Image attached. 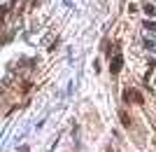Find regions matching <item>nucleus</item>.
<instances>
[{"instance_id": "nucleus-1", "label": "nucleus", "mask_w": 156, "mask_h": 152, "mask_svg": "<svg viewBox=\"0 0 156 152\" xmlns=\"http://www.w3.org/2000/svg\"><path fill=\"white\" fill-rule=\"evenodd\" d=\"M124 101H135V103H142V94L140 91H135V89H126L124 91Z\"/></svg>"}, {"instance_id": "nucleus-2", "label": "nucleus", "mask_w": 156, "mask_h": 152, "mask_svg": "<svg viewBox=\"0 0 156 152\" xmlns=\"http://www.w3.org/2000/svg\"><path fill=\"white\" fill-rule=\"evenodd\" d=\"M121 68H124V59H121V56H114V59H112V63H110V73L117 75Z\"/></svg>"}, {"instance_id": "nucleus-3", "label": "nucleus", "mask_w": 156, "mask_h": 152, "mask_svg": "<svg viewBox=\"0 0 156 152\" xmlns=\"http://www.w3.org/2000/svg\"><path fill=\"white\" fill-rule=\"evenodd\" d=\"M119 115H121V122H124V126H130V117H128V115H126L124 110H121Z\"/></svg>"}, {"instance_id": "nucleus-4", "label": "nucleus", "mask_w": 156, "mask_h": 152, "mask_svg": "<svg viewBox=\"0 0 156 152\" xmlns=\"http://www.w3.org/2000/svg\"><path fill=\"white\" fill-rule=\"evenodd\" d=\"M144 26L149 28V31H156V21H144Z\"/></svg>"}, {"instance_id": "nucleus-5", "label": "nucleus", "mask_w": 156, "mask_h": 152, "mask_svg": "<svg viewBox=\"0 0 156 152\" xmlns=\"http://www.w3.org/2000/svg\"><path fill=\"white\" fill-rule=\"evenodd\" d=\"M144 12H147V14H149V17H151V14H154L156 9H154V7H151V5H144Z\"/></svg>"}]
</instances>
